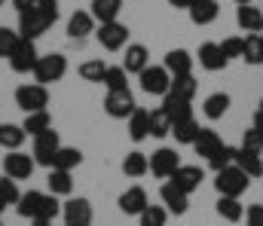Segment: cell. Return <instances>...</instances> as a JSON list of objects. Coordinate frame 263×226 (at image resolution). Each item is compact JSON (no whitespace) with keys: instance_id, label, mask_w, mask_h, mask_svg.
Returning <instances> with one entry per match:
<instances>
[{"instance_id":"obj_11","label":"cell","mask_w":263,"mask_h":226,"mask_svg":"<svg viewBox=\"0 0 263 226\" xmlns=\"http://www.w3.org/2000/svg\"><path fill=\"white\" fill-rule=\"evenodd\" d=\"M178 168H181V156H178V150H172V147H159L156 153H150V174H153V177L168 180Z\"/></svg>"},{"instance_id":"obj_17","label":"cell","mask_w":263,"mask_h":226,"mask_svg":"<svg viewBox=\"0 0 263 226\" xmlns=\"http://www.w3.org/2000/svg\"><path fill=\"white\" fill-rule=\"evenodd\" d=\"M168 180H172L175 187H181V190H184V193L190 196V193H196L199 183L205 180V171H202L199 165H181V168H178V171H175V174H172Z\"/></svg>"},{"instance_id":"obj_3","label":"cell","mask_w":263,"mask_h":226,"mask_svg":"<svg viewBox=\"0 0 263 226\" xmlns=\"http://www.w3.org/2000/svg\"><path fill=\"white\" fill-rule=\"evenodd\" d=\"M248 187H251V177H248L239 165H230V168H223V171L214 174V190H217V196L239 199Z\"/></svg>"},{"instance_id":"obj_54","label":"cell","mask_w":263,"mask_h":226,"mask_svg":"<svg viewBox=\"0 0 263 226\" xmlns=\"http://www.w3.org/2000/svg\"><path fill=\"white\" fill-rule=\"evenodd\" d=\"M257 110H260V113H263V98H260V107H257Z\"/></svg>"},{"instance_id":"obj_12","label":"cell","mask_w":263,"mask_h":226,"mask_svg":"<svg viewBox=\"0 0 263 226\" xmlns=\"http://www.w3.org/2000/svg\"><path fill=\"white\" fill-rule=\"evenodd\" d=\"M92 202L89 199H83V196H77V199H67L65 205H62V220L65 226H92Z\"/></svg>"},{"instance_id":"obj_24","label":"cell","mask_w":263,"mask_h":226,"mask_svg":"<svg viewBox=\"0 0 263 226\" xmlns=\"http://www.w3.org/2000/svg\"><path fill=\"white\" fill-rule=\"evenodd\" d=\"M230 104H233V98H230L227 92H211V95L202 101V113L214 122V119H223V116H227Z\"/></svg>"},{"instance_id":"obj_19","label":"cell","mask_w":263,"mask_h":226,"mask_svg":"<svg viewBox=\"0 0 263 226\" xmlns=\"http://www.w3.org/2000/svg\"><path fill=\"white\" fill-rule=\"evenodd\" d=\"M193 61H196V58H193L187 49H172V52H165L162 68L172 76H187V74H193Z\"/></svg>"},{"instance_id":"obj_48","label":"cell","mask_w":263,"mask_h":226,"mask_svg":"<svg viewBox=\"0 0 263 226\" xmlns=\"http://www.w3.org/2000/svg\"><path fill=\"white\" fill-rule=\"evenodd\" d=\"M245 223L248 226H263V202L260 205H248V211H245Z\"/></svg>"},{"instance_id":"obj_8","label":"cell","mask_w":263,"mask_h":226,"mask_svg":"<svg viewBox=\"0 0 263 226\" xmlns=\"http://www.w3.org/2000/svg\"><path fill=\"white\" fill-rule=\"evenodd\" d=\"M59 150H62V138H59V132H55V129H49V132H43V135H37V138H34L31 156H34V162H37V165L52 168L55 153H59Z\"/></svg>"},{"instance_id":"obj_43","label":"cell","mask_w":263,"mask_h":226,"mask_svg":"<svg viewBox=\"0 0 263 226\" xmlns=\"http://www.w3.org/2000/svg\"><path fill=\"white\" fill-rule=\"evenodd\" d=\"M165 220H168V211L162 205H147L141 211V217H138L141 226H165Z\"/></svg>"},{"instance_id":"obj_6","label":"cell","mask_w":263,"mask_h":226,"mask_svg":"<svg viewBox=\"0 0 263 226\" xmlns=\"http://www.w3.org/2000/svg\"><path fill=\"white\" fill-rule=\"evenodd\" d=\"M65 74H67V58L62 52H49V55H40L37 71H34V79H37L40 86H49V83H59Z\"/></svg>"},{"instance_id":"obj_26","label":"cell","mask_w":263,"mask_h":226,"mask_svg":"<svg viewBox=\"0 0 263 226\" xmlns=\"http://www.w3.org/2000/svg\"><path fill=\"white\" fill-rule=\"evenodd\" d=\"M159 107L168 113L172 126H175V122H184V119H193V107H190V101H181V98H175V95H165Z\"/></svg>"},{"instance_id":"obj_56","label":"cell","mask_w":263,"mask_h":226,"mask_svg":"<svg viewBox=\"0 0 263 226\" xmlns=\"http://www.w3.org/2000/svg\"><path fill=\"white\" fill-rule=\"evenodd\" d=\"M0 6H3V0H0Z\"/></svg>"},{"instance_id":"obj_9","label":"cell","mask_w":263,"mask_h":226,"mask_svg":"<svg viewBox=\"0 0 263 226\" xmlns=\"http://www.w3.org/2000/svg\"><path fill=\"white\" fill-rule=\"evenodd\" d=\"M95 37H98L101 49L120 52V49H126V43H129V28H126L123 22H107V25H98Z\"/></svg>"},{"instance_id":"obj_44","label":"cell","mask_w":263,"mask_h":226,"mask_svg":"<svg viewBox=\"0 0 263 226\" xmlns=\"http://www.w3.org/2000/svg\"><path fill=\"white\" fill-rule=\"evenodd\" d=\"M15 12H34V9H59V0H12Z\"/></svg>"},{"instance_id":"obj_33","label":"cell","mask_w":263,"mask_h":226,"mask_svg":"<svg viewBox=\"0 0 263 226\" xmlns=\"http://www.w3.org/2000/svg\"><path fill=\"white\" fill-rule=\"evenodd\" d=\"M199 92V83L193 74L187 76H172V89H168V95H175V98H181V101H193V95Z\"/></svg>"},{"instance_id":"obj_45","label":"cell","mask_w":263,"mask_h":226,"mask_svg":"<svg viewBox=\"0 0 263 226\" xmlns=\"http://www.w3.org/2000/svg\"><path fill=\"white\" fill-rule=\"evenodd\" d=\"M0 196H3V202L6 205H18V199H22V190L15 187V180L12 177H0Z\"/></svg>"},{"instance_id":"obj_1","label":"cell","mask_w":263,"mask_h":226,"mask_svg":"<svg viewBox=\"0 0 263 226\" xmlns=\"http://www.w3.org/2000/svg\"><path fill=\"white\" fill-rule=\"evenodd\" d=\"M15 211H18V217H25V220H37V217L55 220V217L62 214V202H59V196H52V193L28 190V193H22Z\"/></svg>"},{"instance_id":"obj_18","label":"cell","mask_w":263,"mask_h":226,"mask_svg":"<svg viewBox=\"0 0 263 226\" xmlns=\"http://www.w3.org/2000/svg\"><path fill=\"white\" fill-rule=\"evenodd\" d=\"M123 68L126 74H141L150 68V49L144 43H129L126 46V55H123Z\"/></svg>"},{"instance_id":"obj_4","label":"cell","mask_w":263,"mask_h":226,"mask_svg":"<svg viewBox=\"0 0 263 226\" xmlns=\"http://www.w3.org/2000/svg\"><path fill=\"white\" fill-rule=\"evenodd\" d=\"M15 104H18V110H25V113L46 110V107H49V89L40 86V83H22V86L15 89Z\"/></svg>"},{"instance_id":"obj_34","label":"cell","mask_w":263,"mask_h":226,"mask_svg":"<svg viewBox=\"0 0 263 226\" xmlns=\"http://www.w3.org/2000/svg\"><path fill=\"white\" fill-rule=\"evenodd\" d=\"M46 187H49V193H52V196H70V193H73V180H70V171L49 168Z\"/></svg>"},{"instance_id":"obj_21","label":"cell","mask_w":263,"mask_h":226,"mask_svg":"<svg viewBox=\"0 0 263 226\" xmlns=\"http://www.w3.org/2000/svg\"><path fill=\"white\" fill-rule=\"evenodd\" d=\"M187 12H190V22H193V25L205 28V25L217 22V15H220V3H217V0H196Z\"/></svg>"},{"instance_id":"obj_27","label":"cell","mask_w":263,"mask_h":226,"mask_svg":"<svg viewBox=\"0 0 263 226\" xmlns=\"http://www.w3.org/2000/svg\"><path fill=\"white\" fill-rule=\"evenodd\" d=\"M129 138L135 141V144H141V141L150 138V110L138 107V110L129 116Z\"/></svg>"},{"instance_id":"obj_28","label":"cell","mask_w":263,"mask_h":226,"mask_svg":"<svg viewBox=\"0 0 263 226\" xmlns=\"http://www.w3.org/2000/svg\"><path fill=\"white\" fill-rule=\"evenodd\" d=\"M25 138H28V132L22 129V126H15V122H0V147L3 150H22V144H25Z\"/></svg>"},{"instance_id":"obj_49","label":"cell","mask_w":263,"mask_h":226,"mask_svg":"<svg viewBox=\"0 0 263 226\" xmlns=\"http://www.w3.org/2000/svg\"><path fill=\"white\" fill-rule=\"evenodd\" d=\"M168 3H172L175 9H190V6H193L196 0H168Z\"/></svg>"},{"instance_id":"obj_16","label":"cell","mask_w":263,"mask_h":226,"mask_svg":"<svg viewBox=\"0 0 263 226\" xmlns=\"http://www.w3.org/2000/svg\"><path fill=\"white\" fill-rule=\"evenodd\" d=\"M117 205H120V211H123V214H129V217H141V211L150 205L147 190H144V187H129V190L117 199Z\"/></svg>"},{"instance_id":"obj_57","label":"cell","mask_w":263,"mask_h":226,"mask_svg":"<svg viewBox=\"0 0 263 226\" xmlns=\"http://www.w3.org/2000/svg\"><path fill=\"white\" fill-rule=\"evenodd\" d=\"M0 226H3V220H0Z\"/></svg>"},{"instance_id":"obj_46","label":"cell","mask_w":263,"mask_h":226,"mask_svg":"<svg viewBox=\"0 0 263 226\" xmlns=\"http://www.w3.org/2000/svg\"><path fill=\"white\" fill-rule=\"evenodd\" d=\"M242 46H245V37H227V40L220 43L227 61H230V58H242Z\"/></svg>"},{"instance_id":"obj_10","label":"cell","mask_w":263,"mask_h":226,"mask_svg":"<svg viewBox=\"0 0 263 226\" xmlns=\"http://www.w3.org/2000/svg\"><path fill=\"white\" fill-rule=\"evenodd\" d=\"M6 61H9L12 74H34V71H37V61H40V52H37L34 40H22L18 49H15Z\"/></svg>"},{"instance_id":"obj_52","label":"cell","mask_w":263,"mask_h":226,"mask_svg":"<svg viewBox=\"0 0 263 226\" xmlns=\"http://www.w3.org/2000/svg\"><path fill=\"white\" fill-rule=\"evenodd\" d=\"M3 211H6V202H3V196H0V217H3Z\"/></svg>"},{"instance_id":"obj_15","label":"cell","mask_w":263,"mask_h":226,"mask_svg":"<svg viewBox=\"0 0 263 226\" xmlns=\"http://www.w3.org/2000/svg\"><path fill=\"white\" fill-rule=\"evenodd\" d=\"M199 58V68H205V71H211V74H217V71H227V55H223V49H220V43H202L196 52Z\"/></svg>"},{"instance_id":"obj_53","label":"cell","mask_w":263,"mask_h":226,"mask_svg":"<svg viewBox=\"0 0 263 226\" xmlns=\"http://www.w3.org/2000/svg\"><path fill=\"white\" fill-rule=\"evenodd\" d=\"M236 3H239V6H248V3H254V0H236Z\"/></svg>"},{"instance_id":"obj_51","label":"cell","mask_w":263,"mask_h":226,"mask_svg":"<svg viewBox=\"0 0 263 226\" xmlns=\"http://www.w3.org/2000/svg\"><path fill=\"white\" fill-rule=\"evenodd\" d=\"M31 226H52V220H43V217H37V220H31Z\"/></svg>"},{"instance_id":"obj_38","label":"cell","mask_w":263,"mask_h":226,"mask_svg":"<svg viewBox=\"0 0 263 226\" xmlns=\"http://www.w3.org/2000/svg\"><path fill=\"white\" fill-rule=\"evenodd\" d=\"M18 43H22L18 28H6V25H0V58H9V55L18 49Z\"/></svg>"},{"instance_id":"obj_41","label":"cell","mask_w":263,"mask_h":226,"mask_svg":"<svg viewBox=\"0 0 263 226\" xmlns=\"http://www.w3.org/2000/svg\"><path fill=\"white\" fill-rule=\"evenodd\" d=\"M107 68H110V65H104L101 58H92V61H83L77 74L83 76L86 83H101V79H104V74H107Z\"/></svg>"},{"instance_id":"obj_23","label":"cell","mask_w":263,"mask_h":226,"mask_svg":"<svg viewBox=\"0 0 263 226\" xmlns=\"http://www.w3.org/2000/svg\"><path fill=\"white\" fill-rule=\"evenodd\" d=\"M92 18L98 25H107V22H120V12H123V0H92L89 6Z\"/></svg>"},{"instance_id":"obj_47","label":"cell","mask_w":263,"mask_h":226,"mask_svg":"<svg viewBox=\"0 0 263 226\" xmlns=\"http://www.w3.org/2000/svg\"><path fill=\"white\" fill-rule=\"evenodd\" d=\"M242 147L245 150H254V153H263V135L251 126V129H245V135H242Z\"/></svg>"},{"instance_id":"obj_22","label":"cell","mask_w":263,"mask_h":226,"mask_svg":"<svg viewBox=\"0 0 263 226\" xmlns=\"http://www.w3.org/2000/svg\"><path fill=\"white\" fill-rule=\"evenodd\" d=\"M92 31H95V18H92V12L77 9V12L67 18V37H70V40H83V37H89Z\"/></svg>"},{"instance_id":"obj_37","label":"cell","mask_w":263,"mask_h":226,"mask_svg":"<svg viewBox=\"0 0 263 226\" xmlns=\"http://www.w3.org/2000/svg\"><path fill=\"white\" fill-rule=\"evenodd\" d=\"M165 135H172V119L162 107H156L150 110V138H165Z\"/></svg>"},{"instance_id":"obj_25","label":"cell","mask_w":263,"mask_h":226,"mask_svg":"<svg viewBox=\"0 0 263 226\" xmlns=\"http://www.w3.org/2000/svg\"><path fill=\"white\" fill-rule=\"evenodd\" d=\"M223 147V138L214 132V129H202L199 132V138H196V144H193V150H196V156H202L205 162L214 156V153Z\"/></svg>"},{"instance_id":"obj_14","label":"cell","mask_w":263,"mask_h":226,"mask_svg":"<svg viewBox=\"0 0 263 226\" xmlns=\"http://www.w3.org/2000/svg\"><path fill=\"white\" fill-rule=\"evenodd\" d=\"M159 199H162V205H165V211L168 214H187V208H190V196L181 190V187H175L172 180H165L162 187H159Z\"/></svg>"},{"instance_id":"obj_20","label":"cell","mask_w":263,"mask_h":226,"mask_svg":"<svg viewBox=\"0 0 263 226\" xmlns=\"http://www.w3.org/2000/svg\"><path fill=\"white\" fill-rule=\"evenodd\" d=\"M236 25H239L245 34H260L263 31V9H257L254 3L239 6V9H236Z\"/></svg>"},{"instance_id":"obj_5","label":"cell","mask_w":263,"mask_h":226,"mask_svg":"<svg viewBox=\"0 0 263 226\" xmlns=\"http://www.w3.org/2000/svg\"><path fill=\"white\" fill-rule=\"evenodd\" d=\"M138 83H141V92L144 95H156V98H165L168 89H172V74L162 68V65H150L147 71L138 74Z\"/></svg>"},{"instance_id":"obj_39","label":"cell","mask_w":263,"mask_h":226,"mask_svg":"<svg viewBox=\"0 0 263 226\" xmlns=\"http://www.w3.org/2000/svg\"><path fill=\"white\" fill-rule=\"evenodd\" d=\"M236 153H239V147H230V144H223L220 150H217L214 156H211V159H208V168L217 174V171H223V168L236 165Z\"/></svg>"},{"instance_id":"obj_36","label":"cell","mask_w":263,"mask_h":226,"mask_svg":"<svg viewBox=\"0 0 263 226\" xmlns=\"http://www.w3.org/2000/svg\"><path fill=\"white\" fill-rule=\"evenodd\" d=\"M242 61L245 65H263V43L260 34H245V46H242Z\"/></svg>"},{"instance_id":"obj_7","label":"cell","mask_w":263,"mask_h":226,"mask_svg":"<svg viewBox=\"0 0 263 226\" xmlns=\"http://www.w3.org/2000/svg\"><path fill=\"white\" fill-rule=\"evenodd\" d=\"M135 110H138V104H135L132 89H117V92L104 95V113L110 119H129Z\"/></svg>"},{"instance_id":"obj_55","label":"cell","mask_w":263,"mask_h":226,"mask_svg":"<svg viewBox=\"0 0 263 226\" xmlns=\"http://www.w3.org/2000/svg\"><path fill=\"white\" fill-rule=\"evenodd\" d=\"M260 43H263V31H260Z\"/></svg>"},{"instance_id":"obj_35","label":"cell","mask_w":263,"mask_h":226,"mask_svg":"<svg viewBox=\"0 0 263 226\" xmlns=\"http://www.w3.org/2000/svg\"><path fill=\"white\" fill-rule=\"evenodd\" d=\"M199 132H202V126H199L196 119H184V122H175V126H172L175 141H178V144H190V147L196 144Z\"/></svg>"},{"instance_id":"obj_50","label":"cell","mask_w":263,"mask_h":226,"mask_svg":"<svg viewBox=\"0 0 263 226\" xmlns=\"http://www.w3.org/2000/svg\"><path fill=\"white\" fill-rule=\"evenodd\" d=\"M251 126H254V129H257V132L263 135V113H260V110L254 113V122H251Z\"/></svg>"},{"instance_id":"obj_31","label":"cell","mask_w":263,"mask_h":226,"mask_svg":"<svg viewBox=\"0 0 263 226\" xmlns=\"http://www.w3.org/2000/svg\"><path fill=\"white\" fill-rule=\"evenodd\" d=\"M236 165L254 180V177H263V159H260V153H254V150H245V147H239V153H236Z\"/></svg>"},{"instance_id":"obj_40","label":"cell","mask_w":263,"mask_h":226,"mask_svg":"<svg viewBox=\"0 0 263 226\" xmlns=\"http://www.w3.org/2000/svg\"><path fill=\"white\" fill-rule=\"evenodd\" d=\"M80 162H83V153L77 150V147H62V150L55 153L52 168H59V171H73Z\"/></svg>"},{"instance_id":"obj_42","label":"cell","mask_w":263,"mask_h":226,"mask_svg":"<svg viewBox=\"0 0 263 226\" xmlns=\"http://www.w3.org/2000/svg\"><path fill=\"white\" fill-rule=\"evenodd\" d=\"M101 86H107V92L129 89V74H126V68H123V65H117V68H107V74H104V79H101Z\"/></svg>"},{"instance_id":"obj_32","label":"cell","mask_w":263,"mask_h":226,"mask_svg":"<svg viewBox=\"0 0 263 226\" xmlns=\"http://www.w3.org/2000/svg\"><path fill=\"white\" fill-rule=\"evenodd\" d=\"M22 129L31 135V138H37V135H43V132H49L52 129V116H49V110H37V113H25V122H22Z\"/></svg>"},{"instance_id":"obj_29","label":"cell","mask_w":263,"mask_h":226,"mask_svg":"<svg viewBox=\"0 0 263 226\" xmlns=\"http://www.w3.org/2000/svg\"><path fill=\"white\" fill-rule=\"evenodd\" d=\"M214 211H217V217H223L227 223H239V220H245V205H242L239 199H230V196H220L217 205H214Z\"/></svg>"},{"instance_id":"obj_30","label":"cell","mask_w":263,"mask_h":226,"mask_svg":"<svg viewBox=\"0 0 263 226\" xmlns=\"http://www.w3.org/2000/svg\"><path fill=\"white\" fill-rule=\"evenodd\" d=\"M150 171V156L141 150H132L126 153V159H123V174L126 177H144Z\"/></svg>"},{"instance_id":"obj_2","label":"cell","mask_w":263,"mask_h":226,"mask_svg":"<svg viewBox=\"0 0 263 226\" xmlns=\"http://www.w3.org/2000/svg\"><path fill=\"white\" fill-rule=\"evenodd\" d=\"M55 22H59V9L22 12V15H18V34H22V40H37V37H43Z\"/></svg>"},{"instance_id":"obj_13","label":"cell","mask_w":263,"mask_h":226,"mask_svg":"<svg viewBox=\"0 0 263 226\" xmlns=\"http://www.w3.org/2000/svg\"><path fill=\"white\" fill-rule=\"evenodd\" d=\"M34 165H37L34 156H28L22 150H12L9 156H3V174L12 177V180H28L34 174Z\"/></svg>"}]
</instances>
